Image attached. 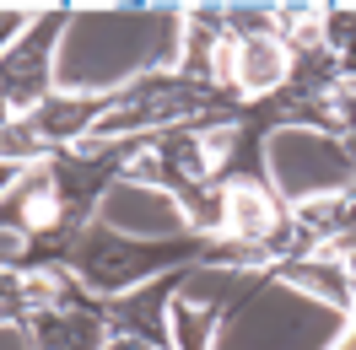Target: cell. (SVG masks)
Here are the masks:
<instances>
[{
  "instance_id": "1",
  "label": "cell",
  "mask_w": 356,
  "mask_h": 350,
  "mask_svg": "<svg viewBox=\"0 0 356 350\" xmlns=\"http://www.w3.org/2000/svg\"><path fill=\"white\" fill-rule=\"evenodd\" d=\"M286 76H291V49L281 44L275 33H248L243 44H238V76H232L238 92L265 97V92H275Z\"/></svg>"
},
{
  "instance_id": "2",
  "label": "cell",
  "mask_w": 356,
  "mask_h": 350,
  "mask_svg": "<svg viewBox=\"0 0 356 350\" xmlns=\"http://www.w3.org/2000/svg\"><path fill=\"white\" fill-rule=\"evenodd\" d=\"M222 226H227V232H238V238L270 242V232H275L281 221H275V205L265 199V189H254V183H227V194H222Z\"/></svg>"
},
{
  "instance_id": "3",
  "label": "cell",
  "mask_w": 356,
  "mask_h": 350,
  "mask_svg": "<svg viewBox=\"0 0 356 350\" xmlns=\"http://www.w3.org/2000/svg\"><path fill=\"white\" fill-rule=\"evenodd\" d=\"M38 350H97V318L92 312H38Z\"/></svg>"
},
{
  "instance_id": "4",
  "label": "cell",
  "mask_w": 356,
  "mask_h": 350,
  "mask_svg": "<svg viewBox=\"0 0 356 350\" xmlns=\"http://www.w3.org/2000/svg\"><path fill=\"white\" fill-rule=\"evenodd\" d=\"M162 297H168V285H146L140 297H130V302H124V312H119V318H124V324H140L152 340H168V334H162V324H156V318H162V312H156V302H162Z\"/></svg>"
},
{
  "instance_id": "5",
  "label": "cell",
  "mask_w": 356,
  "mask_h": 350,
  "mask_svg": "<svg viewBox=\"0 0 356 350\" xmlns=\"http://www.w3.org/2000/svg\"><path fill=\"white\" fill-rule=\"evenodd\" d=\"M330 103L340 108L346 124H356V76H340V81H334V87H330Z\"/></svg>"
},
{
  "instance_id": "6",
  "label": "cell",
  "mask_w": 356,
  "mask_h": 350,
  "mask_svg": "<svg viewBox=\"0 0 356 350\" xmlns=\"http://www.w3.org/2000/svg\"><path fill=\"white\" fill-rule=\"evenodd\" d=\"M27 248V232H0V264H11Z\"/></svg>"
}]
</instances>
